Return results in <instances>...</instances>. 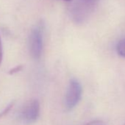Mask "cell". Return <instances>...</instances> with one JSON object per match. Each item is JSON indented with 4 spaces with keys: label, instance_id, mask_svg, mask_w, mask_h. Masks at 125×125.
<instances>
[{
    "label": "cell",
    "instance_id": "1",
    "mask_svg": "<svg viewBox=\"0 0 125 125\" xmlns=\"http://www.w3.org/2000/svg\"><path fill=\"white\" fill-rule=\"evenodd\" d=\"M43 27L41 24H37L29 36V50L31 56L35 60H38L41 57L43 50Z\"/></svg>",
    "mask_w": 125,
    "mask_h": 125
},
{
    "label": "cell",
    "instance_id": "2",
    "mask_svg": "<svg viewBox=\"0 0 125 125\" xmlns=\"http://www.w3.org/2000/svg\"><path fill=\"white\" fill-rule=\"evenodd\" d=\"M83 94V88L80 83L72 79L70 80L66 96H65V107L68 110L74 109L80 102Z\"/></svg>",
    "mask_w": 125,
    "mask_h": 125
},
{
    "label": "cell",
    "instance_id": "3",
    "mask_svg": "<svg viewBox=\"0 0 125 125\" xmlns=\"http://www.w3.org/2000/svg\"><path fill=\"white\" fill-rule=\"evenodd\" d=\"M40 115V104L38 100L33 99L27 102L22 107L19 116L25 124H30L35 122Z\"/></svg>",
    "mask_w": 125,
    "mask_h": 125
},
{
    "label": "cell",
    "instance_id": "4",
    "mask_svg": "<svg viewBox=\"0 0 125 125\" xmlns=\"http://www.w3.org/2000/svg\"><path fill=\"white\" fill-rule=\"evenodd\" d=\"M116 52L118 54L125 58V38L121 39L116 46Z\"/></svg>",
    "mask_w": 125,
    "mask_h": 125
},
{
    "label": "cell",
    "instance_id": "5",
    "mask_svg": "<svg viewBox=\"0 0 125 125\" xmlns=\"http://www.w3.org/2000/svg\"><path fill=\"white\" fill-rule=\"evenodd\" d=\"M85 125H106V124L102 120H94L88 122Z\"/></svg>",
    "mask_w": 125,
    "mask_h": 125
},
{
    "label": "cell",
    "instance_id": "6",
    "mask_svg": "<svg viewBox=\"0 0 125 125\" xmlns=\"http://www.w3.org/2000/svg\"><path fill=\"white\" fill-rule=\"evenodd\" d=\"M22 69V66H17L14 68H13L12 69H10L9 71V74H13L15 73H17L19 72H20Z\"/></svg>",
    "mask_w": 125,
    "mask_h": 125
},
{
    "label": "cell",
    "instance_id": "7",
    "mask_svg": "<svg viewBox=\"0 0 125 125\" xmlns=\"http://www.w3.org/2000/svg\"><path fill=\"white\" fill-rule=\"evenodd\" d=\"M2 58H3V51H2V41H1V38H0V65L2 63Z\"/></svg>",
    "mask_w": 125,
    "mask_h": 125
},
{
    "label": "cell",
    "instance_id": "8",
    "mask_svg": "<svg viewBox=\"0 0 125 125\" xmlns=\"http://www.w3.org/2000/svg\"><path fill=\"white\" fill-rule=\"evenodd\" d=\"M83 1H85L86 2H88V3H91V4H95L97 0H83Z\"/></svg>",
    "mask_w": 125,
    "mask_h": 125
},
{
    "label": "cell",
    "instance_id": "9",
    "mask_svg": "<svg viewBox=\"0 0 125 125\" xmlns=\"http://www.w3.org/2000/svg\"><path fill=\"white\" fill-rule=\"evenodd\" d=\"M62 1H67V2H69V1H71V0H62Z\"/></svg>",
    "mask_w": 125,
    "mask_h": 125
},
{
    "label": "cell",
    "instance_id": "10",
    "mask_svg": "<svg viewBox=\"0 0 125 125\" xmlns=\"http://www.w3.org/2000/svg\"><path fill=\"white\" fill-rule=\"evenodd\" d=\"M124 125H125V124H124Z\"/></svg>",
    "mask_w": 125,
    "mask_h": 125
}]
</instances>
